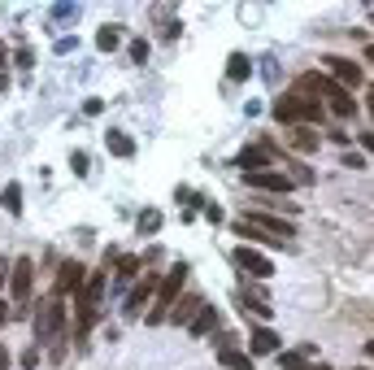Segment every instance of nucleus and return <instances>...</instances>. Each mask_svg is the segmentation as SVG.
Masks as SVG:
<instances>
[{"label": "nucleus", "mask_w": 374, "mask_h": 370, "mask_svg": "<svg viewBox=\"0 0 374 370\" xmlns=\"http://www.w3.org/2000/svg\"><path fill=\"white\" fill-rule=\"evenodd\" d=\"M105 140H109V153H113V157H131V153H135V144L126 140L122 131H109Z\"/></svg>", "instance_id": "obj_21"}, {"label": "nucleus", "mask_w": 374, "mask_h": 370, "mask_svg": "<svg viewBox=\"0 0 374 370\" xmlns=\"http://www.w3.org/2000/svg\"><path fill=\"white\" fill-rule=\"evenodd\" d=\"M318 370H331V366H318Z\"/></svg>", "instance_id": "obj_38"}, {"label": "nucleus", "mask_w": 374, "mask_h": 370, "mask_svg": "<svg viewBox=\"0 0 374 370\" xmlns=\"http://www.w3.org/2000/svg\"><path fill=\"white\" fill-rule=\"evenodd\" d=\"M357 144H362V149H366V153L374 157V126H370V131H366V135H357Z\"/></svg>", "instance_id": "obj_29"}, {"label": "nucleus", "mask_w": 374, "mask_h": 370, "mask_svg": "<svg viewBox=\"0 0 374 370\" xmlns=\"http://www.w3.org/2000/svg\"><path fill=\"white\" fill-rule=\"evenodd\" d=\"M157 287H161V275H139V279H135V287H131L126 301H122V318H126V323L139 318L148 301H157Z\"/></svg>", "instance_id": "obj_5"}, {"label": "nucleus", "mask_w": 374, "mask_h": 370, "mask_svg": "<svg viewBox=\"0 0 374 370\" xmlns=\"http://www.w3.org/2000/svg\"><path fill=\"white\" fill-rule=\"evenodd\" d=\"M218 362L226 370H253V358H248V353H239V348H218Z\"/></svg>", "instance_id": "obj_18"}, {"label": "nucleus", "mask_w": 374, "mask_h": 370, "mask_svg": "<svg viewBox=\"0 0 374 370\" xmlns=\"http://www.w3.org/2000/svg\"><path fill=\"white\" fill-rule=\"evenodd\" d=\"M231 262H235L248 279H274V262H270L266 253L248 249V244H235V249H231Z\"/></svg>", "instance_id": "obj_6"}, {"label": "nucleus", "mask_w": 374, "mask_h": 370, "mask_svg": "<svg viewBox=\"0 0 374 370\" xmlns=\"http://www.w3.org/2000/svg\"><path fill=\"white\" fill-rule=\"evenodd\" d=\"M248 348H253V358H279V353H283V340H279L270 327H253Z\"/></svg>", "instance_id": "obj_13"}, {"label": "nucleus", "mask_w": 374, "mask_h": 370, "mask_svg": "<svg viewBox=\"0 0 374 370\" xmlns=\"http://www.w3.org/2000/svg\"><path fill=\"white\" fill-rule=\"evenodd\" d=\"M101 109H105V101H101V96H92V101H83V114H101Z\"/></svg>", "instance_id": "obj_30"}, {"label": "nucleus", "mask_w": 374, "mask_h": 370, "mask_svg": "<svg viewBox=\"0 0 374 370\" xmlns=\"http://www.w3.org/2000/svg\"><path fill=\"white\" fill-rule=\"evenodd\" d=\"M366 61H370V66H374V44H366Z\"/></svg>", "instance_id": "obj_35"}, {"label": "nucleus", "mask_w": 374, "mask_h": 370, "mask_svg": "<svg viewBox=\"0 0 374 370\" xmlns=\"http://www.w3.org/2000/svg\"><path fill=\"white\" fill-rule=\"evenodd\" d=\"M18 362H22V370H35V366H40V353H35V348H26Z\"/></svg>", "instance_id": "obj_27"}, {"label": "nucleus", "mask_w": 374, "mask_h": 370, "mask_svg": "<svg viewBox=\"0 0 374 370\" xmlns=\"http://www.w3.org/2000/svg\"><path fill=\"white\" fill-rule=\"evenodd\" d=\"M183 283H187V262H174L170 275H161V287H157V301H153V314H144L153 327H161L174 310V301L183 296Z\"/></svg>", "instance_id": "obj_2"}, {"label": "nucleus", "mask_w": 374, "mask_h": 370, "mask_svg": "<svg viewBox=\"0 0 374 370\" xmlns=\"http://www.w3.org/2000/svg\"><path fill=\"white\" fill-rule=\"evenodd\" d=\"M274 162H279V153L270 149V140H266V135H257L253 149H244V153L235 157V166H239L244 174H253V170H274Z\"/></svg>", "instance_id": "obj_7"}, {"label": "nucleus", "mask_w": 374, "mask_h": 370, "mask_svg": "<svg viewBox=\"0 0 374 370\" xmlns=\"http://www.w3.org/2000/svg\"><path fill=\"white\" fill-rule=\"evenodd\" d=\"M13 66H18V70H31V66H35V57H31V53H18V57H13Z\"/></svg>", "instance_id": "obj_31"}, {"label": "nucleus", "mask_w": 374, "mask_h": 370, "mask_svg": "<svg viewBox=\"0 0 374 370\" xmlns=\"http://www.w3.org/2000/svg\"><path fill=\"white\" fill-rule=\"evenodd\" d=\"M157 227H161V214H157V209H148V214H139V231H144V235H153Z\"/></svg>", "instance_id": "obj_23"}, {"label": "nucleus", "mask_w": 374, "mask_h": 370, "mask_svg": "<svg viewBox=\"0 0 374 370\" xmlns=\"http://www.w3.org/2000/svg\"><path fill=\"white\" fill-rule=\"evenodd\" d=\"M244 222H253L257 231L283 239V244H291V239H296V222L283 218V214H270V209H248V214H244Z\"/></svg>", "instance_id": "obj_4"}, {"label": "nucleus", "mask_w": 374, "mask_h": 370, "mask_svg": "<svg viewBox=\"0 0 374 370\" xmlns=\"http://www.w3.org/2000/svg\"><path fill=\"white\" fill-rule=\"evenodd\" d=\"M352 370H370V366H352Z\"/></svg>", "instance_id": "obj_37"}, {"label": "nucleus", "mask_w": 374, "mask_h": 370, "mask_svg": "<svg viewBox=\"0 0 374 370\" xmlns=\"http://www.w3.org/2000/svg\"><path fill=\"white\" fill-rule=\"evenodd\" d=\"M31 287H35V266H31V257H18V262L9 266V292H13V301L26 305Z\"/></svg>", "instance_id": "obj_11"}, {"label": "nucleus", "mask_w": 374, "mask_h": 370, "mask_svg": "<svg viewBox=\"0 0 374 370\" xmlns=\"http://www.w3.org/2000/svg\"><path fill=\"white\" fill-rule=\"evenodd\" d=\"M70 166H74L78 174H87V170H92V162H87V153H74V157H70Z\"/></svg>", "instance_id": "obj_26"}, {"label": "nucleus", "mask_w": 374, "mask_h": 370, "mask_svg": "<svg viewBox=\"0 0 374 370\" xmlns=\"http://www.w3.org/2000/svg\"><path fill=\"white\" fill-rule=\"evenodd\" d=\"M5 270H9V266H5V262H0V287H5V283H9V279H5Z\"/></svg>", "instance_id": "obj_36"}, {"label": "nucleus", "mask_w": 374, "mask_h": 370, "mask_svg": "<svg viewBox=\"0 0 374 370\" xmlns=\"http://www.w3.org/2000/svg\"><path fill=\"white\" fill-rule=\"evenodd\" d=\"M131 279H139V257L126 253V257L113 262V283H131Z\"/></svg>", "instance_id": "obj_17"}, {"label": "nucleus", "mask_w": 374, "mask_h": 370, "mask_svg": "<svg viewBox=\"0 0 374 370\" xmlns=\"http://www.w3.org/2000/svg\"><path fill=\"white\" fill-rule=\"evenodd\" d=\"M327 118V105L314 101V96H300V92H287L274 101V122H283V126H314Z\"/></svg>", "instance_id": "obj_1"}, {"label": "nucleus", "mask_w": 374, "mask_h": 370, "mask_svg": "<svg viewBox=\"0 0 374 370\" xmlns=\"http://www.w3.org/2000/svg\"><path fill=\"white\" fill-rule=\"evenodd\" d=\"M57 335H66V301L48 296L35 314V340H57Z\"/></svg>", "instance_id": "obj_3"}, {"label": "nucleus", "mask_w": 374, "mask_h": 370, "mask_svg": "<svg viewBox=\"0 0 374 370\" xmlns=\"http://www.w3.org/2000/svg\"><path fill=\"white\" fill-rule=\"evenodd\" d=\"M9 318H13V314H9V305L0 301V323H9Z\"/></svg>", "instance_id": "obj_33"}, {"label": "nucleus", "mask_w": 374, "mask_h": 370, "mask_svg": "<svg viewBox=\"0 0 374 370\" xmlns=\"http://www.w3.org/2000/svg\"><path fill=\"white\" fill-rule=\"evenodd\" d=\"M83 283H87V270H83V262H74V257H66V262H61V270H57L53 296H57V301L78 296V287H83Z\"/></svg>", "instance_id": "obj_8"}, {"label": "nucleus", "mask_w": 374, "mask_h": 370, "mask_svg": "<svg viewBox=\"0 0 374 370\" xmlns=\"http://www.w3.org/2000/svg\"><path fill=\"white\" fill-rule=\"evenodd\" d=\"M362 353H366V358L374 362V340H366V344H362Z\"/></svg>", "instance_id": "obj_34"}, {"label": "nucleus", "mask_w": 374, "mask_h": 370, "mask_svg": "<svg viewBox=\"0 0 374 370\" xmlns=\"http://www.w3.org/2000/svg\"><path fill=\"white\" fill-rule=\"evenodd\" d=\"M327 109H331V114H335L339 122H344V118H352V114H357V109H362V105L352 101V92H348V87H335V92L327 96Z\"/></svg>", "instance_id": "obj_15"}, {"label": "nucleus", "mask_w": 374, "mask_h": 370, "mask_svg": "<svg viewBox=\"0 0 374 370\" xmlns=\"http://www.w3.org/2000/svg\"><path fill=\"white\" fill-rule=\"evenodd\" d=\"M118 40H122V26H101L96 31V48H101V53H113V48H118Z\"/></svg>", "instance_id": "obj_20"}, {"label": "nucleus", "mask_w": 374, "mask_h": 370, "mask_svg": "<svg viewBox=\"0 0 374 370\" xmlns=\"http://www.w3.org/2000/svg\"><path fill=\"white\" fill-rule=\"evenodd\" d=\"M322 66H327V74L335 78L339 87H357V83L366 78V70L357 66L352 57H335V53H327V57H322Z\"/></svg>", "instance_id": "obj_10"}, {"label": "nucleus", "mask_w": 374, "mask_h": 370, "mask_svg": "<svg viewBox=\"0 0 374 370\" xmlns=\"http://www.w3.org/2000/svg\"><path fill=\"white\" fill-rule=\"evenodd\" d=\"M318 144H322V135L314 131V126H291V131H287V149H291V153H305V157H309Z\"/></svg>", "instance_id": "obj_14"}, {"label": "nucleus", "mask_w": 374, "mask_h": 370, "mask_svg": "<svg viewBox=\"0 0 374 370\" xmlns=\"http://www.w3.org/2000/svg\"><path fill=\"white\" fill-rule=\"evenodd\" d=\"M131 57L144 61V57H148V44H144V40H131Z\"/></svg>", "instance_id": "obj_28"}, {"label": "nucleus", "mask_w": 374, "mask_h": 370, "mask_svg": "<svg viewBox=\"0 0 374 370\" xmlns=\"http://www.w3.org/2000/svg\"><path fill=\"white\" fill-rule=\"evenodd\" d=\"M61 358H66V335H57L53 348H48V362H53V366H61Z\"/></svg>", "instance_id": "obj_24"}, {"label": "nucleus", "mask_w": 374, "mask_h": 370, "mask_svg": "<svg viewBox=\"0 0 374 370\" xmlns=\"http://www.w3.org/2000/svg\"><path fill=\"white\" fill-rule=\"evenodd\" d=\"M226 74H231L235 83H244V78L253 74V61L244 57V53H231V57H226Z\"/></svg>", "instance_id": "obj_19"}, {"label": "nucleus", "mask_w": 374, "mask_h": 370, "mask_svg": "<svg viewBox=\"0 0 374 370\" xmlns=\"http://www.w3.org/2000/svg\"><path fill=\"white\" fill-rule=\"evenodd\" d=\"M9 362H13V358H9V348L0 344V370H9Z\"/></svg>", "instance_id": "obj_32"}, {"label": "nucleus", "mask_w": 374, "mask_h": 370, "mask_svg": "<svg viewBox=\"0 0 374 370\" xmlns=\"http://www.w3.org/2000/svg\"><path fill=\"white\" fill-rule=\"evenodd\" d=\"M244 183L257 187V192H274V196H287V192L296 187V174H283V170H253V174H244Z\"/></svg>", "instance_id": "obj_9"}, {"label": "nucleus", "mask_w": 374, "mask_h": 370, "mask_svg": "<svg viewBox=\"0 0 374 370\" xmlns=\"http://www.w3.org/2000/svg\"><path fill=\"white\" fill-rule=\"evenodd\" d=\"M283 358V370H300L305 366V353H279Z\"/></svg>", "instance_id": "obj_25"}, {"label": "nucleus", "mask_w": 374, "mask_h": 370, "mask_svg": "<svg viewBox=\"0 0 374 370\" xmlns=\"http://www.w3.org/2000/svg\"><path fill=\"white\" fill-rule=\"evenodd\" d=\"M0 201H5V209H9V214H13V218H18V214H22V187H18V183H9L5 192H0Z\"/></svg>", "instance_id": "obj_22"}, {"label": "nucleus", "mask_w": 374, "mask_h": 370, "mask_svg": "<svg viewBox=\"0 0 374 370\" xmlns=\"http://www.w3.org/2000/svg\"><path fill=\"white\" fill-rule=\"evenodd\" d=\"M218 323H222V314L214 310V305H205V310H201L196 318H192V327H187V331H192V335H214V331H218Z\"/></svg>", "instance_id": "obj_16"}, {"label": "nucleus", "mask_w": 374, "mask_h": 370, "mask_svg": "<svg viewBox=\"0 0 374 370\" xmlns=\"http://www.w3.org/2000/svg\"><path fill=\"white\" fill-rule=\"evenodd\" d=\"M370 92H374V87H370Z\"/></svg>", "instance_id": "obj_39"}, {"label": "nucleus", "mask_w": 374, "mask_h": 370, "mask_svg": "<svg viewBox=\"0 0 374 370\" xmlns=\"http://www.w3.org/2000/svg\"><path fill=\"white\" fill-rule=\"evenodd\" d=\"M201 310H205V301H201L196 292H183V296L174 301V310H170L166 323H174V327H192V318H196Z\"/></svg>", "instance_id": "obj_12"}]
</instances>
